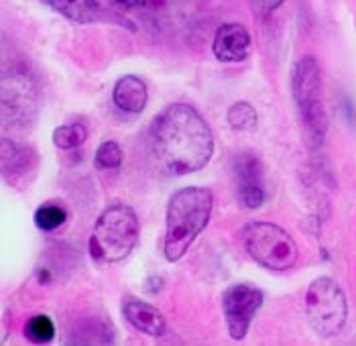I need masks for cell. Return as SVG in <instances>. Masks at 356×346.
Returning <instances> with one entry per match:
<instances>
[{"label":"cell","instance_id":"6da1fadb","mask_svg":"<svg viewBox=\"0 0 356 346\" xmlns=\"http://www.w3.org/2000/svg\"><path fill=\"white\" fill-rule=\"evenodd\" d=\"M149 143L165 171L188 175L204 169L214 153V136L204 116L190 104H171L149 129Z\"/></svg>","mask_w":356,"mask_h":346},{"label":"cell","instance_id":"7a4b0ae2","mask_svg":"<svg viewBox=\"0 0 356 346\" xmlns=\"http://www.w3.org/2000/svg\"><path fill=\"white\" fill-rule=\"evenodd\" d=\"M214 196L208 187L188 186L175 191L167 206V233L163 253L169 263L179 261L200 233L208 226Z\"/></svg>","mask_w":356,"mask_h":346},{"label":"cell","instance_id":"3957f363","mask_svg":"<svg viewBox=\"0 0 356 346\" xmlns=\"http://www.w3.org/2000/svg\"><path fill=\"white\" fill-rule=\"evenodd\" d=\"M140 224L127 204H112L100 214L90 237V255L98 263H118L137 246Z\"/></svg>","mask_w":356,"mask_h":346},{"label":"cell","instance_id":"277c9868","mask_svg":"<svg viewBox=\"0 0 356 346\" xmlns=\"http://www.w3.org/2000/svg\"><path fill=\"white\" fill-rule=\"evenodd\" d=\"M243 242L250 259L271 271H289L300 259L293 237L271 222H248L243 228Z\"/></svg>","mask_w":356,"mask_h":346},{"label":"cell","instance_id":"5b68a950","mask_svg":"<svg viewBox=\"0 0 356 346\" xmlns=\"http://www.w3.org/2000/svg\"><path fill=\"white\" fill-rule=\"evenodd\" d=\"M305 316L322 338L338 336L348 318V301L332 277H318L305 292Z\"/></svg>","mask_w":356,"mask_h":346},{"label":"cell","instance_id":"8992f818","mask_svg":"<svg viewBox=\"0 0 356 346\" xmlns=\"http://www.w3.org/2000/svg\"><path fill=\"white\" fill-rule=\"evenodd\" d=\"M293 98L302 110L303 123L316 139H324L328 133V114L322 102V70L316 57H302L291 74Z\"/></svg>","mask_w":356,"mask_h":346},{"label":"cell","instance_id":"52a82bcc","mask_svg":"<svg viewBox=\"0 0 356 346\" xmlns=\"http://www.w3.org/2000/svg\"><path fill=\"white\" fill-rule=\"evenodd\" d=\"M263 299H265L263 292L248 283H234L224 290L222 310L232 340H243L247 336L250 322L259 312V308L263 306Z\"/></svg>","mask_w":356,"mask_h":346},{"label":"cell","instance_id":"ba28073f","mask_svg":"<svg viewBox=\"0 0 356 346\" xmlns=\"http://www.w3.org/2000/svg\"><path fill=\"white\" fill-rule=\"evenodd\" d=\"M234 184L238 202L247 210H257L265 202V178H263V163L252 153L236 155L234 165Z\"/></svg>","mask_w":356,"mask_h":346},{"label":"cell","instance_id":"9c48e42d","mask_svg":"<svg viewBox=\"0 0 356 346\" xmlns=\"http://www.w3.org/2000/svg\"><path fill=\"white\" fill-rule=\"evenodd\" d=\"M214 55L224 63H238L250 52V33L241 23H224L214 35Z\"/></svg>","mask_w":356,"mask_h":346},{"label":"cell","instance_id":"30bf717a","mask_svg":"<svg viewBox=\"0 0 356 346\" xmlns=\"http://www.w3.org/2000/svg\"><path fill=\"white\" fill-rule=\"evenodd\" d=\"M120 310H122V316L127 318V322L147 336H163L167 332L165 316L155 306H151L147 301H140L137 297H127L122 301Z\"/></svg>","mask_w":356,"mask_h":346},{"label":"cell","instance_id":"8fae6325","mask_svg":"<svg viewBox=\"0 0 356 346\" xmlns=\"http://www.w3.org/2000/svg\"><path fill=\"white\" fill-rule=\"evenodd\" d=\"M112 100L122 112L138 114L147 107L149 92H147L145 81L140 78H137V76H122L120 80L114 84Z\"/></svg>","mask_w":356,"mask_h":346},{"label":"cell","instance_id":"7c38bea8","mask_svg":"<svg viewBox=\"0 0 356 346\" xmlns=\"http://www.w3.org/2000/svg\"><path fill=\"white\" fill-rule=\"evenodd\" d=\"M49 4L59 15L65 19L78 23V25H90L96 23L102 15L100 2L98 0H43Z\"/></svg>","mask_w":356,"mask_h":346},{"label":"cell","instance_id":"4fadbf2b","mask_svg":"<svg viewBox=\"0 0 356 346\" xmlns=\"http://www.w3.org/2000/svg\"><path fill=\"white\" fill-rule=\"evenodd\" d=\"M2 169H4L6 180L13 173V180H10L13 184L27 171L35 169V153L31 149L15 145L10 139H2Z\"/></svg>","mask_w":356,"mask_h":346},{"label":"cell","instance_id":"5bb4252c","mask_svg":"<svg viewBox=\"0 0 356 346\" xmlns=\"http://www.w3.org/2000/svg\"><path fill=\"white\" fill-rule=\"evenodd\" d=\"M226 118H228V125L236 133H252V131H257V125H259L257 110L250 102H234L228 108Z\"/></svg>","mask_w":356,"mask_h":346},{"label":"cell","instance_id":"9a60e30c","mask_svg":"<svg viewBox=\"0 0 356 346\" xmlns=\"http://www.w3.org/2000/svg\"><path fill=\"white\" fill-rule=\"evenodd\" d=\"M86 139H88V131L80 123L63 125L54 131V145L61 151H72V149L80 147Z\"/></svg>","mask_w":356,"mask_h":346},{"label":"cell","instance_id":"2e32d148","mask_svg":"<svg viewBox=\"0 0 356 346\" xmlns=\"http://www.w3.org/2000/svg\"><path fill=\"white\" fill-rule=\"evenodd\" d=\"M25 336L35 345L51 343L55 338L54 320L45 316V314H37V316L29 318L27 326H25Z\"/></svg>","mask_w":356,"mask_h":346},{"label":"cell","instance_id":"e0dca14e","mask_svg":"<svg viewBox=\"0 0 356 346\" xmlns=\"http://www.w3.org/2000/svg\"><path fill=\"white\" fill-rule=\"evenodd\" d=\"M65 220H67V212L59 204H43L35 212V224L45 233H54L57 228H61Z\"/></svg>","mask_w":356,"mask_h":346},{"label":"cell","instance_id":"ac0fdd59","mask_svg":"<svg viewBox=\"0 0 356 346\" xmlns=\"http://www.w3.org/2000/svg\"><path fill=\"white\" fill-rule=\"evenodd\" d=\"M94 163H96V167L102 169V171H114V169H118V167L122 165V151H120L118 143H114V141H104V143L98 147L96 155H94Z\"/></svg>","mask_w":356,"mask_h":346},{"label":"cell","instance_id":"d6986e66","mask_svg":"<svg viewBox=\"0 0 356 346\" xmlns=\"http://www.w3.org/2000/svg\"><path fill=\"white\" fill-rule=\"evenodd\" d=\"M285 0H252V6H254V15H271L275 8H279Z\"/></svg>","mask_w":356,"mask_h":346},{"label":"cell","instance_id":"ffe728a7","mask_svg":"<svg viewBox=\"0 0 356 346\" xmlns=\"http://www.w3.org/2000/svg\"><path fill=\"white\" fill-rule=\"evenodd\" d=\"M116 6H120V8H135V6H143L145 4V0H112Z\"/></svg>","mask_w":356,"mask_h":346}]
</instances>
